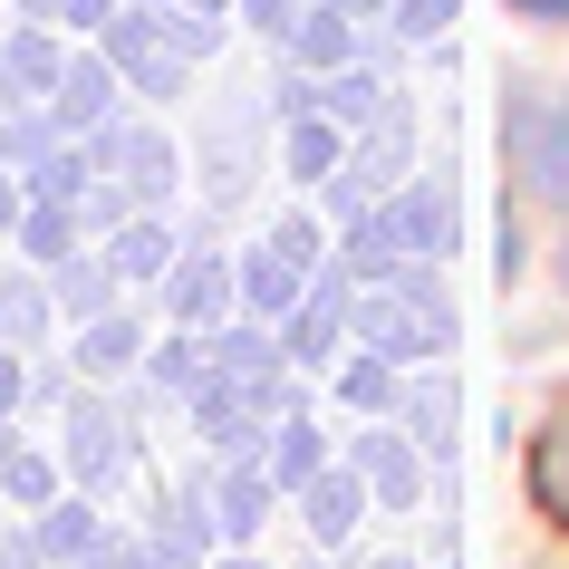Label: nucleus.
Segmentation results:
<instances>
[{
    "instance_id": "nucleus-1",
    "label": "nucleus",
    "mask_w": 569,
    "mask_h": 569,
    "mask_svg": "<svg viewBox=\"0 0 569 569\" xmlns=\"http://www.w3.org/2000/svg\"><path fill=\"white\" fill-rule=\"evenodd\" d=\"M358 329H367V348H387L396 367H416V358H435L453 338V309H445V290H435V270H406V280L387 270V290L358 300Z\"/></svg>"
},
{
    "instance_id": "nucleus-2",
    "label": "nucleus",
    "mask_w": 569,
    "mask_h": 569,
    "mask_svg": "<svg viewBox=\"0 0 569 569\" xmlns=\"http://www.w3.org/2000/svg\"><path fill=\"white\" fill-rule=\"evenodd\" d=\"M511 174H521V193H550V203H569V88L540 107L531 88L511 97Z\"/></svg>"
},
{
    "instance_id": "nucleus-3",
    "label": "nucleus",
    "mask_w": 569,
    "mask_h": 569,
    "mask_svg": "<svg viewBox=\"0 0 569 569\" xmlns=\"http://www.w3.org/2000/svg\"><path fill=\"white\" fill-rule=\"evenodd\" d=\"M358 473H367V492L387 511H416V492H425V445L406 435V425H367L358 435Z\"/></svg>"
},
{
    "instance_id": "nucleus-4",
    "label": "nucleus",
    "mask_w": 569,
    "mask_h": 569,
    "mask_svg": "<svg viewBox=\"0 0 569 569\" xmlns=\"http://www.w3.org/2000/svg\"><path fill=\"white\" fill-rule=\"evenodd\" d=\"M290 502H300L309 540H319V550H338V540L358 531V511L377 502V492H367V473H348V463H319V473H309L300 492H290Z\"/></svg>"
},
{
    "instance_id": "nucleus-5",
    "label": "nucleus",
    "mask_w": 569,
    "mask_h": 569,
    "mask_svg": "<svg viewBox=\"0 0 569 569\" xmlns=\"http://www.w3.org/2000/svg\"><path fill=\"white\" fill-rule=\"evenodd\" d=\"M232 280H241V309H251V319H290L300 290H309V261H290L280 241H251Z\"/></svg>"
},
{
    "instance_id": "nucleus-6",
    "label": "nucleus",
    "mask_w": 569,
    "mask_h": 569,
    "mask_svg": "<svg viewBox=\"0 0 569 569\" xmlns=\"http://www.w3.org/2000/svg\"><path fill=\"white\" fill-rule=\"evenodd\" d=\"M387 212H396V232H406V261H445L453 251V193L445 183H396Z\"/></svg>"
},
{
    "instance_id": "nucleus-7",
    "label": "nucleus",
    "mask_w": 569,
    "mask_h": 569,
    "mask_svg": "<svg viewBox=\"0 0 569 569\" xmlns=\"http://www.w3.org/2000/svg\"><path fill=\"white\" fill-rule=\"evenodd\" d=\"M531 502L569 531V387L550 396V416L531 425Z\"/></svg>"
},
{
    "instance_id": "nucleus-8",
    "label": "nucleus",
    "mask_w": 569,
    "mask_h": 569,
    "mask_svg": "<svg viewBox=\"0 0 569 569\" xmlns=\"http://www.w3.org/2000/svg\"><path fill=\"white\" fill-rule=\"evenodd\" d=\"M338 396L358 406V416H396L406 406V367L387 348H358V358H338Z\"/></svg>"
},
{
    "instance_id": "nucleus-9",
    "label": "nucleus",
    "mask_w": 569,
    "mask_h": 569,
    "mask_svg": "<svg viewBox=\"0 0 569 569\" xmlns=\"http://www.w3.org/2000/svg\"><path fill=\"white\" fill-rule=\"evenodd\" d=\"M290 49H300V68H309V78L348 68V49H358V39H348V10H338V0H309L300 20H290Z\"/></svg>"
},
{
    "instance_id": "nucleus-10",
    "label": "nucleus",
    "mask_w": 569,
    "mask_h": 569,
    "mask_svg": "<svg viewBox=\"0 0 569 569\" xmlns=\"http://www.w3.org/2000/svg\"><path fill=\"white\" fill-rule=\"evenodd\" d=\"M49 97H59V126H68V136H88V126L107 117V97H117V68H107V59H68Z\"/></svg>"
},
{
    "instance_id": "nucleus-11",
    "label": "nucleus",
    "mask_w": 569,
    "mask_h": 569,
    "mask_svg": "<svg viewBox=\"0 0 569 569\" xmlns=\"http://www.w3.org/2000/svg\"><path fill=\"white\" fill-rule=\"evenodd\" d=\"M0 88H30V97H49L59 88V30H10L0 39Z\"/></svg>"
},
{
    "instance_id": "nucleus-12",
    "label": "nucleus",
    "mask_w": 569,
    "mask_h": 569,
    "mask_svg": "<svg viewBox=\"0 0 569 569\" xmlns=\"http://www.w3.org/2000/svg\"><path fill=\"white\" fill-rule=\"evenodd\" d=\"M319 463H329V445H319V425H309V416H280V425H270V453H261V473L280 482V492H300V482L319 473Z\"/></svg>"
},
{
    "instance_id": "nucleus-13",
    "label": "nucleus",
    "mask_w": 569,
    "mask_h": 569,
    "mask_svg": "<svg viewBox=\"0 0 569 569\" xmlns=\"http://www.w3.org/2000/svg\"><path fill=\"white\" fill-rule=\"evenodd\" d=\"M222 290H232V270H222V261H183L164 309H174L183 329H222Z\"/></svg>"
},
{
    "instance_id": "nucleus-14",
    "label": "nucleus",
    "mask_w": 569,
    "mask_h": 569,
    "mask_svg": "<svg viewBox=\"0 0 569 569\" xmlns=\"http://www.w3.org/2000/svg\"><path fill=\"white\" fill-rule=\"evenodd\" d=\"M338 164H348V126H338V117H300V126H290V174H300V183H329Z\"/></svg>"
},
{
    "instance_id": "nucleus-15",
    "label": "nucleus",
    "mask_w": 569,
    "mask_h": 569,
    "mask_svg": "<svg viewBox=\"0 0 569 569\" xmlns=\"http://www.w3.org/2000/svg\"><path fill=\"white\" fill-rule=\"evenodd\" d=\"M270 492H280V482H270L261 453H251V473H232V482H222V502H212V511H222V531L251 540V531H261V511H270Z\"/></svg>"
},
{
    "instance_id": "nucleus-16",
    "label": "nucleus",
    "mask_w": 569,
    "mask_h": 569,
    "mask_svg": "<svg viewBox=\"0 0 569 569\" xmlns=\"http://www.w3.org/2000/svg\"><path fill=\"white\" fill-rule=\"evenodd\" d=\"M59 309H68V319L117 309V261H68V270H59Z\"/></svg>"
},
{
    "instance_id": "nucleus-17",
    "label": "nucleus",
    "mask_w": 569,
    "mask_h": 569,
    "mask_svg": "<svg viewBox=\"0 0 569 569\" xmlns=\"http://www.w3.org/2000/svg\"><path fill=\"white\" fill-rule=\"evenodd\" d=\"M68 463H78L88 482H107V473H117V425L78 406V425H68Z\"/></svg>"
},
{
    "instance_id": "nucleus-18",
    "label": "nucleus",
    "mask_w": 569,
    "mask_h": 569,
    "mask_svg": "<svg viewBox=\"0 0 569 569\" xmlns=\"http://www.w3.org/2000/svg\"><path fill=\"white\" fill-rule=\"evenodd\" d=\"M107 261H117V280H146V270H164V222H126Z\"/></svg>"
},
{
    "instance_id": "nucleus-19",
    "label": "nucleus",
    "mask_w": 569,
    "mask_h": 569,
    "mask_svg": "<svg viewBox=\"0 0 569 569\" xmlns=\"http://www.w3.org/2000/svg\"><path fill=\"white\" fill-rule=\"evenodd\" d=\"M78 348H88L97 367H126V358H136V319H117V309H97V319H88V338H78Z\"/></svg>"
},
{
    "instance_id": "nucleus-20",
    "label": "nucleus",
    "mask_w": 569,
    "mask_h": 569,
    "mask_svg": "<svg viewBox=\"0 0 569 569\" xmlns=\"http://www.w3.org/2000/svg\"><path fill=\"white\" fill-rule=\"evenodd\" d=\"M0 338H39V280H0Z\"/></svg>"
},
{
    "instance_id": "nucleus-21",
    "label": "nucleus",
    "mask_w": 569,
    "mask_h": 569,
    "mask_svg": "<svg viewBox=\"0 0 569 569\" xmlns=\"http://www.w3.org/2000/svg\"><path fill=\"white\" fill-rule=\"evenodd\" d=\"M445 416H453V387H445V377H435V387L416 396V425H406V435H416L425 453H445Z\"/></svg>"
},
{
    "instance_id": "nucleus-22",
    "label": "nucleus",
    "mask_w": 569,
    "mask_h": 569,
    "mask_svg": "<svg viewBox=\"0 0 569 569\" xmlns=\"http://www.w3.org/2000/svg\"><path fill=\"white\" fill-rule=\"evenodd\" d=\"M0 492H20V502H49V463H39V453H0Z\"/></svg>"
},
{
    "instance_id": "nucleus-23",
    "label": "nucleus",
    "mask_w": 569,
    "mask_h": 569,
    "mask_svg": "<svg viewBox=\"0 0 569 569\" xmlns=\"http://www.w3.org/2000/svg\"><path fill=\"white\" fill-rule=\"evenodd\" d=\"M453 20V0H396V39H435Z\"/></svg>"
},
{
    "instance_id": "nucleus-24",
    "label": "nucleus",
    "mask_w": 569,
    "mask_h": 569,
    "mask_svg": "<svg viewBox=\"0 0 569 569\" xmlns=\"http://www.w3.org/2000/svg\"><path fill=\"white\" fill-rule=\"evenodd\" d=\"M300 10H309V0H241V20H261L270 39H290V20H300Z\"/></svg>"
},
{
    "instance_id": "nucleus-25",
    "label": "nucleus",
    "mask_w": 569,
    "mask_h": 569,
    "mask_svg": "<svg viewBox=\"0 0 569 569\" xmlns=\"http://www.w3.org/2000/svg\"><path fill=\"white\" fill-rule=\"evenodd\" d=\"M270 241H280L290 261H319V222H309V212H290V222H280V232H270Z\"/></svg>"
},
{
    "instance_id": "nucleus-26",
    "label": "nucleus",
    "mask_w": 569,
    "mask_h": 569,
    "mask_svg": "<svg viewBox=\"0 0 569 569\" xmlns=\"http://www.w3.org/2000/svg\"><path fill=\"white\" fill-rule=\"evenodd\" d=\"M117 10H126V0H59V20H68V30H107Z\"/></svg>"
},
{
    "instance_id": "nucleus-27",
    "label": "nucleus",
    "mask_w": 569,
    "mask_h": 569,
    "mask_svg": "<svg viewBox=\"0 0 569 569\" xmlns=\"http://www.w3.org/2000/svg\"><path fill=\"white\" fill-rule=\"evenodd\" d=\"M521 20H569V0H511Z\"/></svg>"
},
{
    "instance_id": "nucleus-28",
    "label": "nucleus",
    "mask_w": 569,
    "mask_h": 569,
    "mask_svg": "<svg viewBox=\"0 0 569 569\" xmlns=\"http://www.w3.org/2000/svg\"><path fill=\"white\" fill-rule=\"evenodd\" d=\"M0 406H20V358H0Z\"/></svg>"
},
{
    "instance_id": "nucleus-29",
    "label": "nucleus",
    "mask_w": 569,
    "mask_h": 569,
    "mask_svg": "<svg viewBox=\"0 0 569 569\" xmlns=\"http://www.w3.org/2000/svg\"><path fill=\"white\" fill-rule=\"evenodd\" d=\"M212 569H261V560H251V540H241V550H232V560H212Z\"/></svg>"
},
{
    "instance_id": "nucleus-30",
    "label": "nucleus",
    "mask_w": 569,
    "mask_h": 569,
    "mask_svg": "<svg viewBox=\"0 0 569 569\" xmlns=\"http://www.w3.org/2000/svg\"><path fill=\"white\" fill-rule=\"evenodd\" d=\"M0 222H20V193H10V183H0Z\"/></svg>"
},
{
    "instance_id": "nucleus-31",
    "label": "nucleus",
    "mask_w": 569,
    "mask_h": 569,
    "mask_svg": "<svg viewBox=\"0 0 569 569\" xmlns=\"http://www.w3.org/2000/svg\"><path fill=\"white\" fill-rule=\"evenodd\" d=\"M338 10H348V20H358V10H377V0H338Z\"/></svg>"
},
{
    "instance_id": "nucleus-32",
    "label": "nucleus",
    "mask_w": 569,
    "mask_h": 569,
    "mask_svg": "<svg viewBox=\"0 0 569 569\" xmlns=\"http://www.w3.org/2000/svg\"><path fill=\"white\" fill-rule=\"evenodd\" d=\"M560 290H569V241H560Z\"/></svg>"
},
{
    "instance_id": "nucleus-33",
    "label": "nucleus",
    "mask_w": 569,
    "mask_h": 569,
    "mask_svg": "<svg viewBox=\"0 0 569 569\" xmlns=\"http://www.w3.org/2000/svg\"><path fill=\"white\" fill-rule=\"evenodd\" d=\"M377 569H416V560H377Z\"/></svg>"
}]
</instances>
